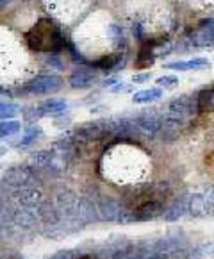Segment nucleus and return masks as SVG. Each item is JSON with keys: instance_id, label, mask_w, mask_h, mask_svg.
I'll use <instances>...</instances> for the list:
<instances>
[{"instance_id": "4be33fe9", "label": "nucleus", "mask_w": 214, "mask_h": 259, "mask_svg": "<svg viewBox=\"0 0 214 259\" xmlns=\"http://www.w3.org/2000/svg\"><path fill=\"white\" fill-rule=\"evenodd\" d=\"M20 113V107L13 102H0V118H11Z\"/></svg>"}, {"instance_id": "7ed1b4c3", "label": "nucleus", "mask_w": 214, "mask_h": 259, "mask_svg": "<svg viewBox=\"0 0 214 259\" xmlns=\"http://www.w3.org/2000/svg\"><path fill=\"white\" fill-rule=\"evenodd\" d=\"M98 217L103 218V220L109 222H123V224H129V222H134L132 213L129 209L122 206V204L113 197H102L100 198L98 206Z\"/></svg>"}, {"instance_id": "f257e3e1", "label": "nucleus", "mask_w": 214, "mask_h": 259, "mask_svg": "<svg viewBox=\"0 0 214 259\" xmlns=\"http://www.w3.org/2000/svg\"><path fill=\"white\" fill-rule=\"evenodd\" d=\"M27 45L38 52H59L65 49L66 39L56 23L48 18H41L32 25L25 36Z\"/></svg>"}, {"instance_id": "7c9ffc66", "label": "nucleus", "mask_w": 214, "mask_h": 259, "mask_svg": "<svg viewBox=\"0 0 214 259\" xmlns=\"http://www.w3.org/2000/svg\"><path fill=\"white\" fill-rule=\"evenodd\" d=\"M6 93H8V92H6L4 88H0V95H6Z\"/></svg>"}, {"instance_id": "c85d7f7f", "label": "nucleus", "mask_w": 214, "mask_h": 259, "mask_svg": "<svg viewBox=\"0 0 214 259\" xmlns=\"http://www.w3.org/2000/svg\"><path fill=\"white\" fill-rule=\"evenodd\" d=\"M4 154H6V147H0V157L4 156Z\"/></svg>"}, {"instance_id": "ddd939ff", "label": "nucleus", "mask_w": 214, "mask_h": 259, "mask_svg": "<svg viewBox=\"0 0 214 259\" xmlns=\"http://www.w3.org/2000/svg\"><path fill=\"white\" fill-rule=\"evenodd\" d=\"M168 70H179V72H189V70H202L209 66V59L207 57H195V59H187V61H175V63H166Z\"/></svg>"}, {"instance_id": "2f4dec72", "label": "nucleus", "mask_w": 214, "mask_h": 259, "mask_svg": "<svg viewBox=\"0 0 214 259\" xmlns=\"http://www.w3.org/2000/svg\"><path fill=\"white\" fill-rule=\"evenodd\" d=\"M209 254H212V255H214V250H210V252H209Z\"/></svg>"}, {"instance_id": "dca6fc26", "label": "nucleus", "mask_w": 214, "mask_h": 259, "mask_svg": "<svg viewBox=\"0 0 214 259\" xmlns=\"http://www.w3.org/2000/svg\"><path fill=\"white\" fill-rule=\"evenodd\" d=\"M186 209H187V198L182 197V198H179L177 202H173L172 206L165 211L163 218H165L166 222H175V220H179L184 213H186Z\"/></svg>"}, {"instance_id": "20e7f679", "label": "nucleus", "mask_w": 214, "mask_h": 259, "mask_svg": "<svg viewBox=\"0 0 214 259\" xmlns=\"http://www.w3.org/2000/svg\"><path fill=\"white\" fill-rule=\"evenodd\" d=\"M187 211L195 218H203L207 214H214V188L202 193H195L187 198Z\"/></svg>"}, {"instance_id": "6e6552de", "label": "nucleus", "mask_w": 214, "mask_h": 259, "mask_svg": "<svg viewBox=\"0 0 214 259\" xmlns=\"http://www.w3.org/2000/svg\"><path fill=\"white\" fill-rule=\"evenodd\" d=\"M16 206L27 207V209H38L43 204V191L39 186H27L15 191Z\"/></svg>"}, {"instance_id": "393cba45", "label": "nucleus", "mask_w": 214, "mask_h": 259, "mask_svg": "<svg viewBox=\"0 0 214 259\" xmlns=\"http://www.w3.org/2000/svg\"><path fill=\"white\" fill-rule=\"evenodd\" d=\"M152 79V75L150 73H139V75H136L132 79V82L134 84H143V82H146V80H150Z\"/></svg>"}, {"instance_id": "0eeeda50", "label": "nucleus", "mask_w": 214, "mask_h": 259, "mask_svg": "<svg viewBox=\"0 0 214 259\" xmlns=\"http://www.w3.org/2000/svg\"><path fill=\"white\" fill-rule=\"evenodd\" d=\"M63 86V79L58 75H39L25 84V92L29 93H52Z\"/></svg>"}, {"instance_id": "b1692460", "label": "nucleus", "mask_w": 214, "mask_h": 259, "mask_svg": "<svg viewBox=\"0 0 214 259\" xmlns=\"http://www.w3.org/2000/svg\"><path fill=\"white\" fill-rule=\"evenodd\" d=\"M50 259H79V255L72 248H65V250H59L58 254H54Z\"/></svg>"}, {"instance_id": "f3484780", "label": "nucleus", "mask_w": 214, "mask_h": 259, "mask_svg": "<svg viewBox=\"0 0 214 259\" xmlns=\"http://www.w3.org/2000/svg\"><path fill=\"white\" fill-rule=\"evenodd\" d=\"M122 54L116 52V54H109V56H103L100 57L98 61H95L93 65L96 66V68H102V70H113V68H118L120 65H122Z\"/></svg>"}, {"instance_id": "4468645a", "label": "nucleus", "mask_w": 214, "mask_h": 259, "mask_svg": "<svg viewBox=\"0 0 214 259\" xmlns=\"http://www.w3.org/2000/svg\"><path fill=\"white\" fill-rule=\"evenodd\" d=\"M38 107H39L41 116H56V114L65 113L66 107H68V104H66V100H63V99H50Z\"/></svg>"}, {"instance_id": "bb28decb", "label": "nucleus", "mask_w": 214, "mask_h": 259, "mask_svg": "<svg viewBox=\"0 0 214 259\" xmlns=\"http://www.w3.org/2000/svg\"><path fill=\"white\" fill-rule=\"evenodd\" d=\"M79 259H96V257L91 254H84V255H79Z\"/></svg>"}, {"instance_id": "cd10ccee", "label": "nucleus", "mask_w": 214, "mask_h": 259, "mask_svg": "<svg viewBox=\"0 0 214 259\" xmlns=\"http://www.w3.org/2000/svg\"><path fill=\"white\" fill-rule=\"evenodd\" d=\"M4 191H6V188L2 186V183H0V204H2V197H4Z\"/></svg>"}, {"instance_id": "f8f14e48", "label": "nucleus", "mask_w": 214, "mask_h": 259, "mask_svg": "<svg viewBox=\"0 0 214 259\" xmlns=\"http://www.w3.org/2000/svg\"><path fill=\"white\" fill-rule=\"evenodd\" d=\"M96 80V73L91 68H79L70 75V86L72 88H89Z\"/></svg>"}, {"instance_id": "6ab92c4d", "label": "nucleus", "mask_w": 214, "mask_h": 259, "mask_svg": "<svg viewBox=\"0 0 214 259\" xmlns=\"http://www.w3.org/2000/svg\"><path fill=\"white\" fill-rule=\"evenodd\" d=\"M39 136H41V129L38 125H32L22 134V138H20V141H16L15 147H29L32 143H36L39 140Z\"/></svg>"}, {"instance_id": "a211bd4d", "label": "nucleus", "mask_w": 214, "mask_h": 259, "mask_svg": "<svg viewBox=\"0 0 214 259\" xmlns=\"http://www.w3.org/2000/svg\"><path fill=\"white\" fill-rule=\"evenodd\" d=\"M196 107H198V111H214V88L203 90L198 93Z\"/></svg>"}, {"instance_id": "aec40b11", "label": "nucleus", "mask_w": 214, "mask_h": 259, "mask_svg": "<svg viewBox=\"0 0 214 259\" xmlns=\"http://www.w3.org/2000/svg\"><path fill=\"white\" fill-rule=\"evenodd\" d=\"M153 50L155 49H152V45L141 47V50H139V54H138V63H136L139 68H145V66L153 65V61H155V54H153Z\"/></svg>"}, {"instance_id": "c756f323", "label": "nucleus", "mask_w": 214, "mask_h": 259, "mask_svg": "<svg viewBox=\"0 0 214 259\" xmlns=\"http://www.w3.org/2000/svg\"><path fill=\"white\" fill-rule=\"evenodd\" d=\"M8 6V2H0V9H4Z\"/></svg>"}, {"instance_id": "423d86ee", "label": "nucleus", "mask_w": 214, "mask_h": 259, "mask_svg": "<svg viewBox=\"0 0 214 259\" xmlns=\"http://www.w3.org/2000/svg\"><path fill=\"white\" fill-rule=\"evenodd\" d=\"M132 218L134 222H146V220H153L157 217H163L165 214V204L157 200V198H150V200H143L138 206L134 207L132 211Z\"/></svg>"}, {"instance_id": "9d476101", "label": "nucleus", "mask_w": 214, "mask_h": 259, "mask_svg": "<svg viewBox=\"0 0 214 259\" xmlns=\"http://www.w3.org/2000/svg\"><path fill=\"white\" fill-rule=\"evenodd\" d=\"M193 45L195 47H210L214 45V18L203 20L196 27L195 34H193Z\"/></svg>"}, {"instance_id": "2eb2a0df", "label": "nucleus", "mask_w": 214, "mask_h": 259, "mask_svg": "<svg viewBox=\"0 0 214 259\" xmlns=\"http://www.w3.org/2000/svg\"><path fill=\"white\" fill-rule=\"evenodd\" d=\"M163 97V90L161 88H145L139 90V92L134 93L132 102L134 104H148V102H155Z\"/></svg>"}, {"instance_id": "1a4fd4ad", "label": "nucleus", "mask_w": 214, "mask_h": 259, "mask_svg": "<svg viewBox=\"0 0 214 259\" xmlns=\"http://www.w3.org/2000/svg\"><path fill=\"white\" fill-rule=\"evenodd\" d=\"M8 211H9V220H13L15 224L22 225V227H27V229L34 227L39 220L36 209H27V207L16 206V207H9Z\"/></svg>"}, {"instance_id": "a878e982", "label": "nucleus", "mask_w": 214, "mask_h": 259, "mask_svg": "<svg viewBox=\"0 0 214 259\" xmlns=\"http://www.w3.org/2000/svg\"><path fill=\"white\" fill-rule=\"evenodd\" d=\"M141 259H166V257H163V255H159V254H148V255H145V257H141Z\"/></svg>"}, {"instance_id": "473e14b6", "label": "nucleus", "mask_w": 214, "mask_h": 259, "mask_svg": "<svg viewBox=\"0 0 214 259\" xmlns=\"http://www.w3.org/2000/svg\"><path fill=\"white\" fill-rule=\"evenodd\" d=\"M129 259H130V257H129Z\"/></svg>"}, {"instance_id": "39448f33", "label": "nucleus", "mask_w": 214, "mask_h": 259, "mask_svg": "<svg viewBox=\"0 0 214 259\" xmlns=\"http://www.w3.org/2000/svg\"><path fill=\"white\" fill-rule=\"evenodd\" d=\"M134 125V131L145 136H153L163 129V118L155 111H145V113L138 114L136 118L130 120Z\"/></svg>"}, {"instance_id": "5701e85b", "label": "nucleus", "mask_w": 214, "mask_h": 259, "mask_svg": "<svg viewBox=\"0 0 214 259\" xmlns=\"http://www.w3.org/2000/svg\"><path fill=\"white\" fill-rule=\"evenodd\" d=\"M157 84H159L161 88H173L179 84V77L175 75H163L157 79Z\"/></svg>"}, {"instance_id": "f03ea898", "label": "nucleus", "mask_w": 214, "mask_h": 259, "mask_svg": "<svg viewBox=\"0 0 214 259\" xmlns=\"http://www.w3.org/2000/svg\"><path fill=\"white\" fill-rule=\"evenodd\" d=\"M38 179H36V171L32 170L29 164H20V166H13L6 171L4 176V188H8L9 191H18L22 188H27V186H36Z\"/></svg>"}, {"instance_id": "9b49d317", "label": "nucleus", "mask_w": 214, "mask_h": 259, "mask_svg": "<svg viewBox=\"0 0 214 259\" xmlns=\"http://www.w3.org/2000/svg\"><path fill=\"white\" fill-rule=\"evenodd\" d=\"M105 134H111L109 133V122H91L79 127L75 138H79V140H98Z\"/></svg>"}, {"instance_id": "412c9836", "label": "nucleus", "mask_w": 214, "mask_h": 259, "mask_svg": "<svg viewBox=\"0 0 214 259\" xmlns=\"http://www.w3.org/2000/svg\"><path fill=\"white\" fill-rule=\"evenodd\" d=\"M20 129H22V123L16 122V120L0 122V136H13V134H18Z\"/></svg>"}]
</instances>
